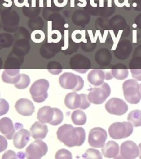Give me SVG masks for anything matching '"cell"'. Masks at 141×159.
I'll use <instances>...</instances> for the list:
<instances>
[{
  "instance_id": "1",
  "label": "cell",
  "mask_w": 141,
  "mask_h": 159,
  "mask_svg": "<svg viewBox=\"0 0 141 159\" xmlns=\"http://www.w3.org/2000/svg\"><path fill=\"white\" fill-rule=\"evenodd\" d=\"M57 137L67 147H79L85 142L86 132L81 127H73L71 124H64L59 128Z\"/></svg>"
},
{
  "instance_id": "2",
  "label": "cell",
  "mask_w": 141,
  "mask_h": 159,
  "mask_svg": "<svg viewBox=\"0 0 141 159\" xmlns=\"http://www.w3.org/2000/svg\"><path fill=\"white\" fill-rule=\"evenodd\" d=\"M124 96L127 102L131 104H138L141 99L139 84L136 80L125 81L122 84Z\"/></svg>"
},
{
  "instance_id": "3",
  "label": "cell",
  "mask_w": 141,
  "mask_h": 159,
  "mask_svg": "<svg viewBox=\"0 0 141 159\" xmlns=\"http://www.w3.org/2000/svg\"><path fill=\"white\" fill-rule=\"evenodd\" d=\"M59 83L64 89L79 91L83 88L84 81L82 77L71 72H65L59 78Z\"/></svg>"
},
{
  "instance_id": "4",
  "label": "cell",
  "mask_w": 141,
  "mask_h": 159,
  "mask_svg": "<svg viewBox=\"0 0 141 159\" xmlns=\"http://www.w3.org/2000/svg\"><path fill=\"white\" fill-rule=\"evenodd\" d=\"M134 131V126L130 122H116L112 124L108 129L109 135L114 139L126 138Z\"/></svg>"
},
{
  "instance_id": "5",
  "label": "cell",
  "mask_w": 141,
  "mask_h": 159,
  "mask_svg": "<svg viewBox=\"0 0 141 159\" xmlns=\"http://www.w3.org/2000/svg\"><path fill=\"white\" fill-rule=\"evenodd\" d=\"M49 88V82L47 80L40 79L35 81L29 89L33 99L39 103L44 102L48 97Z\"/></svg>"
},
{
  "instance_id": "6",
  "label": "cell",
  "mask_w": 141,
  "mask_h": 159,
  "mask_svg": "<svg viewBox=\"0 0 141 159\" xmlns=\"http://www.w3.org/2000/svg\"><path fill=\"white\" fill-rule=\"evenodd\" d=\"M64 104L70 109H86L90 107V102L86 94H78L73 92H70L66 96Z\"/></svg>"
},
{
  "instance_id": "7",
  "label": "cell",
  "mask_w": 141,
  "mask_h": 159,
  "mask_svg": "<svg viewBox=\"0 0 141 159\" xmlns=\"http://www.w3.org/2000/svg\"><path fill=\"white\" fill-rule=\"evenodd\" d=\"M111 93V89L109 84L104 82L101 85L89 89L88 98L89 102L95 104L103 103Z\"/></svg>"
},
{
  "instance_id": "8",
  "label": "cell",
  "mask_w": 141,
  "mask_h": 159,
  "mask_svg": "<svg viewBox=\"0 0 141 159\" xmlns=\"http://www.w3.org/2000/svg\"><path fill=\"white\" fill-rule=\"evenodd\" d=\"M48 151L47 144L37 139L27 147L25 155L28 159H40L45 156Z\"/></svg>"
},
{
  "instance_id": "9",
  "label": "cell",
  "mask_w": 141,
  "mask_h": 159,
  "mask_svg": "<svg viewBox=\"0 0 141 159\" xmlns=\"http://www.w3.org/2000/svg\"><path fill=\"white\" fill-rule=\"evenodd\" d=\"M108 137L105 130L96 127L90 130L88 136V143L90 146L95 148H102L105 144Z\"/></svg>"
},
{
  "instance_id": "10",
  "label": "cell",
  "mask_w": 141,
  "mask_h": 159,
  "mask_svg": "<svg viewBox=\"0 0 141 159\" xmlns=\"http://www.w3.org/2000/svg\"><path fill=\"white\" fill-rule=\"evenodd\" d=\"M105 109L107 112L117 116H122L126 113L129 107L124 100L118 98H112L105 104Z\"/></svg>"
},
{
  "instance_id": "11",
  "label": "cell",
  "mask_w": 141,
  "mask_h": 159,
  "mask_svg": "<svg viewBox=\"0 0 141 159\" xmlns=\"http://www.w3.org/2000/svg\"><path fill=\"white\" fill-rule=\"evenodd\" d=\"M139 147L134 142L128 140L122 143L120 147V157H116L125 159H136L139 157Z\"/></svg>"
},
{
  "instance_id": "12",
  "label": "cell",
  "mask_w": 141,
  "mask_h": 159,
  "mask_svg": "<svg viewBox=\"0 0 141 159\" xmlns=\"http://www.w3.org/2000/svg\"><path fill=\"white\" fill-rule=\"evenodd\" d=\"M17 130L13 137V144L15 147L18 149L24 148L29 142L30 133L26 129L23 128L21 123H16Z\"/></svg>"
},
{
  "instance_id": "13",
  "label": "cell",
  "mask_w": 141,
  "mask_h": 159,
  "mask_svg": "<svg viewBox=\"0 0 141 159\" xmlns=\"http://www.w3.org/2000/svg\"><path fill=\"white\" fill-rule=\"evenodd\" d=\"M112 78L111 72H104L103 70L100 69L92 70L87 76L89 83L95 86L103 84L105 79L109 80Z\"/></svg>"
},
{
  "instance_id": "14",
  "label": "cell",
  "mask_w": 141,
  "mask_h": 159,
  "mask_svg": "<svg viewBox=\"0 0 141 159\" xmlns=\"http://www.w3.org/2000/svg\"><path fill=\"white\" fill-rule=\"evenodd\" d=\"M17 130V125H14L12 120L8 117L0 119V132L8 140L13 139Z\"/></svg>"
},
{
  "instance_id": "15",
  "label": "cell",
  "mask_w": 141,
  "mask_h": 159,
  "mask_svg": "<svg viewBox=\"0 0 141 159\" xmlns=\"http://www.w3.org/2000/svg\"><path fill=\"white\" fill-rule=\"evenodd\" d=\"M15 108L18 113L24 116H30L35 111L34 104L31 101L26 98L18 100L15 104Z\"/></svg>"
},
{
  "instance_id": "16",
  "label": "cell",
  "mask_w": 141,
  "mask_h": 159,
  "mask_svg": "<svg viewBox=\"0 0 141 159\" xmlns=\"http://www.w3.org/2000/svg\"><path fill=\"white\" fill-rule=\"evenodd\" d=\"M30 133L32 137L35 140H42L47 135L48 127L45 123L40 122H35L30 129Z\"/></svg>"
},
{
  "instance_id": "17",
  "label": "cell",
  "mask_w": 141,
  "mask_h": 159,
  "mask_svg": "<svg viewBox=\"0 0 141 159\" xmlns=\"http://www.w3.org/2000/svg\"><path fill=\"white\" fill-rule=\"evenodd\" d=\"M102 154L107 158H115L119 155V146L114 141H109L102 148Z\"/></svg>"
},
{
  "instance_id": "18",
  "label": "cell",
  "mask_w": 141,
  "mask_h": 159,
  "mask_svg": "<svg viewBox=\"0 0 141 159\" xmlns=\"http://www.w3.org/2000/svg\"><path fill=\"white\" fill-rule=\"evenodd\" d=\"M70 66L72 70L81 74H84L90 69V65L89 62L81 60L76 57H72L70 61Z\"/></svg>"
},
{
  "instance_id": "19",
  "label": "cell",
  "mask_w": 141,
  "mask_h": 159,
  "mask_svg": "<svg viewBox=\"0 0 141 159\" xmlns=\"http://www.w3.org/2000/svg\"><path fill=\"white\" fill-rule=\"evenodd\" d=\"M20 76V69H5L1 77L4 82L15 84L18 81Z\"/></svg>"
},
{
  "instance_id": "20",
  "label": "cell",
  "mask_w": 141,
  "mask_h": 159,
  "mask_svg": "<svg viewBox=\"0 0 141 159\" xmlns=\"http://www.w3.org/2000/svg\"><path fill=\"white\" fill-rule=\"evenodd\" d=\"M54 114V111L50 106L41 108L37 112V119L42 123H50L51 122Z\"/></svg>"
},
{
  "instance_id": "21",
  "label": "cell",
  "mask_w": 141,
  "mask_h": 159,
  "mask_svg": "<svg viewBox=\"0 0 141 159\" xmlns=\"http://www.w3.org/2000/svg\"><path fill=\"white\" fill-rule=\"evenodd\" d=\"M71 119L75 125H83L87 122V116L81 110L77 109L72 113Z\"/></svg>"
},
{
  "instance_id": "22",
  "label": "cell",
  "mask_w": 141,
  "mask_h": 159,
  "mask_svg": "<svg viewBox=\"0 0 141 159\" xmlns=\"http://www.w3.org/2000/svg\"><path fill=\"white\" fill-rule=\"evenodd\" d=\"M127 120L130 122L134 127L141 126V111L134 110L129 113Z\"/></svg>"
},
{
  "instance_id": "23",
  "label": "cell",
  "mask_w": 141,
  "mask_h": 159,
  "mask_svg": "<svg viewBox=\"0 0 141 159\" xmlns=\"http://www.w3.org/2000/svg\"><path fill=\"white\" fill-rule=\"evenodd\" d=\"M30 82V77L27 75L21 74L18 81L15 84V86L18 89H25L29 86Z\"/></svg>"
},
{
  "instance_id": "24",
  "label": "cell",
  "mask_w": 141,
  "mask_h": 159,
  "mask_svg": "<svg viewBox=\"0 0 141 159\" xmlns=\"http://www.w3.org/2000/svg\"><path fill=\"white\" fill-rule=\"evenodd\" d=\"M53 109L54 111V114L52 120L49 124L54 126H56L62 123L64 119V114L60 109L57 108H53Z\"/></svg>"
},
{
  "instance_id": "25",
  "label": "cell",
  "mask_w": 141,
  "mask_h": 159,
  "mask_svg": "<svg viewBox=\"0 0 141 159\" xmlns=\"http://www.w3.org/2000/svg\"><path fill=\"white\" fill-rule=\"evenodd\" d=\"M82 157L84 159H102V155L99 150L90 148L85 152V153L82 155Z\"/></svg>"
},
{
  "instance_id": "26",
  "label": "cell",
  "mask_w": 141,
  "mask_h": 159,
  "mask_svg": "<svg viewBox=\"0 0 141 159\" xmlns=\"http://www.w3.org/2000/svg\"><path fill=\"white\" fill-rule=\"evenodd\" d=\"M112 77H115L117 79L119 80L126 79L129 76V71L128 70L125 69H112L111 71Z\"/></svg>"
},
{
  "instance_id": "27",
  "label": "cell",
  "mask_w": 141,
  "mask_h": 159,
  "mask_svg": "<svg viewBox=\"0 0 141 159\" xmlns=\"http://www.w3.org/2000/svg\"><path fill=\"white\" fill-rule=\"evenodd\" d=\"M47 70L49 72L52 74L56 75L60 74L62 71V68L61 65L57 62L52 61L50 62L47 65Z\"/></svg>"
},
{
  "instance_id": "28",
  "label": "cell",
  "mask_w": 141,
  "mask_h": 159,
  "mask_svg": "<svg viewBox=\"0 0 141 159\" xmlns=\"http://www.w3.org/2000/svg\"><path fill=\"white\" fill-rule=\"evenodd\" d=\"M56 159H72V154L66 149H60L55 155Z\"/></svg>"
},
{
  "instance_id": "29",
  "label": "cell",
  "mask_w": 141,
  "mask_h": 159,
  "mask_svg": "<svg viewBox=\"0 0 141 159\" xmlns=\"http://www.w3.org/2000/svg\"><path fill=\"white\" fill-rule=\"evenodd\" d=\"M10 106L5 99H0V116L7 114L9 111Z\"/></svg>"
},
{
  "instance_id": "30",
  "label": "cell",
  "mask_w": 141,
  "mask_h": 159,
  "mask_svg": "<svg viewBox=\"0 0 141 159\" xmlns=\"http://www.w3.org/2000/svg\"><path fill=\"white\" fill-rule=\"evenodd\" d=\"M122 30H119V32H118V35H117V38L115 37V34H114V31L113 30H110V34L112 35V39H114V45L112 48V50L116 49V48L117 47V45L118 44V43L119 42V40L120 38L121 37V35L122 33Z\"/></svg>"
},
{
  "instance_id": "31",
  "label": "cell",
  "mask_w": 141,
  "mask_h": 159,
  "mask_svg": "<svg viewBox=\"0 0 141 159\" xmlns=\"http://www.w3.org/2000/svg\"><path fill=\"white\" fill-rule=\"evenodd\" d=\"M2 158L3 159H17L18 157H17V154H15V152L10 150L3 154Z\"/></svg>"
},
{
  "instance_id": "32",
  "label": "cell",
  "mask_w": 141,
  "mask_h": 159,
  "mask_svg": "<svg viewBox=\"0 0 141 159\" xmlns=\"http://www.w3.org/2000/svg\"><path fill=\"white\" fill-rule=\"evenodd\" d=\"M8 143L5 137L0 135V153L7 149Z\"/></svg>"
},
{
  "instance_id": "33",
  "label": "cell",
  "mask_w": 141,
  "mask_h": 159,
  "mask_svg": "<svg viewBox=\"0 0 141 159\" xmlns=\"http://www.w3.org/2000/svg\"><path fill=\"white\" fill-rule=\"evenodd\" d=\"M132 76L137 81H141V69H131Z\"/></svg>"
},
{
  "instance_id": "34",
  "label": "cell",
  "mask_w": 141,
  "mask_h": 159,
  "mask_svg": "<svg viewBox=\"0 0 141 159\" xmlns=\"http://www.w3.org/2000/svg\"><path fill=\"white\" fill-rule=\"evenodd\" d=\"M54 2L57 6L62 7L67 3V0H54Z\"/></svg>"
},
{
  "instance_id": "35",
  "label": "cell",
  "mask_w": 141,
  "mask_h": 159,
  "mask_svg": "<svg viewBox=\"0 0 141 159\" xmlns=\"http://www.w3.org/2000/svg\"><path fill=\"white\" fill-rule=\"evenodd\" d=\"M99 6L100 7H104V0H99ZM112 6V0H108V7H111Z\"/></svg>"
},
{
  "instance_id": "36",
  "label": "cell",
  "mask_w": 141,
  "mask_h": 159,
  "mask_svg": "<svg viewBox=\"0 0 141 159\" xmlns=\"http://www.w3.org/2000/svg\"><path fill=\"white\" fill-rule=\"evenodd\" d=\"M114 3L115 5L119 7H122L125 6L124 3L121 2V0H114Z\"/></svg>"
},
{
  "instance_id": "37",
  "label": "cell",
  "mask_w": 141,
  "mask_h": 159,
  "mask_svg": "<svg viewBox=\"0 0 141 159\" xmlns=\"http://www.w3.org/2000/svg\"><path fill=\"white\" fill-rule=\"evenodd\" d=\"M133 35H134V43L136 42V35H137V30H134L133 31Z\"/></svg>"
},
{
  "instance_id": "38",
  "label": "cell",
  "mask_w": 141,
  "mask_h": 159,
  "mask_svg": "<svg viewBox=\"0 0 141 159\" xmlns=\"http://www.w3.org/2000/svg\"><path fill=\"white\" fill-rule=\"evenodd\" d=\"M94 0H90V5L94 7H97V4L94 3Z\"/></svg>"
},
{
  "instance_id": "39",
  "label": "cell",
  "mask_w": 141,
  "mask_h": 159,
  "mask_svg": "<svg viewBox=\"0 0 141 159\" xmlns=\"http://www.w3.org/2000/svg\"><path fill=\"white\" fill-rule=\"evenodd\" d=\"M139 158L141 159V143L139 144Z\"/></svg>"
},
{
  "instance_id": "40",
  "label": "cell",
  "mask_w": 141,
  "mask_h": 159,
  "mask_svg": "<svg viewBox=\"0 0 141 159\" xmlns=\"http://www.w3.org/2000/svg\"><path fill=\"white\" fill-rule=\"evenodd\" d=\"M125 6L127 7H130V5L129 4V0H125Z\"/></svg>"
},
{
  "instance_id": "41",
  "label": "cell",
  "mask_w": 141,
  "mask_h": 159,
  "mask_svg": "<svg viewBox=\"0 0 141 159\" xmlns=\"http://www.w3.org/2000/svg\"><path fill=\"white\" fill-rule=\"evenodd\" d=\"M2 61L0 58V69H2Z\"/></svg>"
},
{
  "instance_id": "42",
  "label": "cell",
  "mask_w": 141,
  "mask_h": 159,
  "mask_svg": "<svg viewBox=\"0 0 141 159\" xmlns=\"http://www.w3.org/2000/svg\"><path fill=\"white\" fill-rule=\"evenodd\" d=\"M133 26H134V27H133L134 28L137 27V25H136V24H134V25H133Z\"/></svg>"
},
{
  "instance_id": "43",
  "label": "cell",
  "mask_w": 141,
  "mask_h": 159,
  "mask_svg": "<svg viewBox=\"0 0 141 159\" xmlns=\"http://www.w3.org/2000/svg\"><path fill=\"white\" fill-rule=\"evenodd\" d=\"M139 87H140V89H139V91H140V93H141V84H139Z\"/></svg>"
}]
</instances>
